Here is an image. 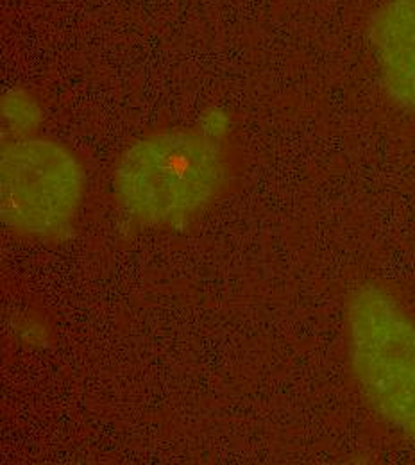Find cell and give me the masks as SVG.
<instances>
[{
	"mask_svg": "<svg viewBox=\"0 0 415 465\" xmlns=\"http://www.w3.org/2000/svg\"><path fill=\"white\" fill-rule=\"evenodd\" d=\"M232 177L228 145L204 129L149 134L122 156L114 171L120 206L147 226H176L215 203Z\"/></svg>",
	"mask_w": 415,
	"mask_h": 465,
	"instance_id": "1",
	"label": "cell"
},
{
	"mask_svg": "<svg viewBox=\"0 0 415 465\" xmlns=\"http://www.w3.org/2000/svg\"><path fill=\"white\" fill-rule=\"evenodd\" d=\"M346 348L356 385L392 428L415 439V321L389 293L361 285L346 302Z\"/></svg>",
	"mask_w": 415,
	"mask_h": 465,
	"instance_id": "2",
	"label": "cell"
},
{
	"mask_svg": "<svg viewBox=\"0 0 415 465\" xmlns=\"http://www.w3.org/2000/svg\"><path fill=\"white\" fill-rule=\"evenodd\" d=\"M86 175L77 156L47 138L4 143L0 206L9 232L49 240L66 232L83 204Z\"/></svg>",
	"mask_w": 415,
	"mask_h": 465,
	"instance_id": "3",
	"label": "cell"
},
{
	"mask_svg": "<svg viewBox=\"0 0 415 465\" xmlns=\"http://www.w3.org/2000/svg\"><path fill=\"white\" fill-rule=\"evenodd\" d=\"M369 42L387 94L415 112V0H385L371 18Z\"/></svg>",
	"mask_w": 415,
	"mask_h": 465,
	"instance_id": "4",
	"label": "cell"
},
{
	"mask_svg": "<svg viewBox=\"0 0 415 465\" xmlns=\"http://www.w3.org/2000/svg\"><path fill=\"white\" fill-rule=\"evenodd\" d=\"M38 108L31 101L24 99L22 95L9 94L4 101V120H7L9 133H16L24 136L25 131H31V127L36 124ZM25 138V136H24Z\"/></svg>",
	"mask_w": 415,
	"mask_h": 465,
	"instance_id": "5",
	"label": "cell"
}]
</instances>
